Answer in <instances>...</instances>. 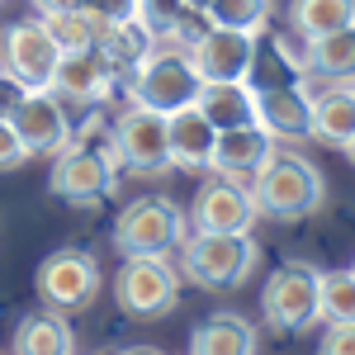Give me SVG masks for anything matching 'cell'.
<instances>
[{
    "label": "cell",
    "mask_w": 355,
    "mask_h": 355,
    "mask_svg": "<svg viewBox=\"0 0 355 355\" xmlns=\"http://www.w3.org/2000/svg\"><path fill=\"white\" fill-rule=\"evenodd\" d=\"M246 190H251V204H256L261 218L299 223V218H308V214L322 209L327 180H322V171L308 162V157H299V152H279V147H275L270 162L251 175Z\"/></svg>",
    "instance_id": "1"
},
{
    "label": "cell",
    "mask_w": 355,
    "mask_h": 355,
    "mask_svg": "<svg viewBox=\"0 0 355 355\" xmlns=\"http://www.w3.org/2000/svg\"><path fill=\"white\" fill-rule=\"evenodd\" d=\"M261 266V242L251 232H190L180 242V275L199 289H232Z\"/></svg>",
    "instance_id": "2"
},
{
    "label": "cell",
    "mask_w": 355,
    "mask_h": 355,
    "mask_svg": "<svg viewBox=\"0 0 355 355\" xmlns=\"http://www.w3.org/2000/svg\"><path fill=\"white\" fill-rule=\"evenodd\" d=\"M199 71L190 67V53L185 48H171V43H157L152 53L133 67V85H128V100L137 110H152V114H175V110H190L199 100Z\"/></svg>",
    "instance_id": "3"
},
{
    "label": "cell",
    "mask_w": 355,
    "mask_h": 355,
    "mask_svg": "<svg viewBox=\"0 0 355 355\" xmlns=\"http://www.w3.org/2000/svg\"><path fill=\"white\" fill-rule=\"evenodd\" d=\"M33 289H38V299L43 308H53V313H81L90 303L100 299V261L90 256V251H76V246H62L53 251L38 275H33Z\"/></svg>",
    "instance_id": "4"
},
{
    "label": "cell",
    "mask_w": 355,
    "mask_h": 355,
    "mask_svg": "<svg viewBox=\"0 0 355 355\" xmlns=\"http://www.w3.org/2000/svg\"><path fill=\"white\" fill-rule=\"evenodd\" d=\"M185 242V218L171 199H137L114 223V246L123 261L133 256H171Z\"/></svg>",
    "instance_id": "5"
},
{
    "label": "cell",
    "mask_w": 355,
    "mask_h": 355,
    "mask_svg": "<svg viewBox=\"0 0 355 355\" xmlns=\"http://www.w3.org/2000/svg\"><path fill=\"white\" fill-rule=\"evenodd\" d=\"M114 299L128 318H166L180 303V270L166 256H133L114 279Z\"/></svg>",
    "instance_id": "6"
},
{
    "label": "cell",
    "mask_w": 355,
    "mask_h": 355,
    "mask_svg": "<svg viewBox=\"0 0 355 355\" xmlns=\"http://www.w3.org/2000/svg\"><path fill=\"white\" fill-rule=\"evenodd\" d=\"M110 162H119L133 175H162L171 171V152H166V119L152 110H128L114 119L110 128Z\"/></svg>",
    "instance_id": "7"
},
{
    "label": "cell",
    "mask_w": 355,
    "mask_h": 355,
    "mask_svg": "<svg viewBox=\"0 0 355 355\" xmlns=\"http://www.w3.org/2000/svg\"><path fill=\"white\" fill-rule=\"evenodd\" d=\"M318 275L322 270H313L303 261H289L266 279L261 313H266V322L275 331H308L313 322H322L318 318Z\"/></svg>",
    "instance_id": "8"
},
{
    "label": "cell",
    "mask_w": 355,
    "mask_h": 355,
    "mask_svg": "<svg viewBox=\"0 0 355 355\" xmlns=\"http://www.w3.org/2000/svg\"><path fill=\"white\" fill-rule=\"evenodd\" d=\"M57 62H62V53L48 38L43 19H19L0 33V71L15 76L24 90H48Z\"/></svg>",
    "instance_id": "9"
},
{
    "label": "cell",
    "mask_w": 355,
    "mask_h": 355,
    "mask_svg": "<svg viewBox=\"0 0 355 355\" xmlns=\"http://www.w3.org/2000/svg\"><path fill=\"white\" fill-rule=\"evenodd\" d=\"M190 67L199 71V81H251L256 76V33H232V28H199L190 43Z\"/></svg>",
    "instance_id": "10"
},
{
    "label": "cell",
    "mask_w": 355,
    "mask_h": 355,
    "mask_svg": "<svg viewBox=\"0 0 355 355\" xmlns=\"http://www.w3.org/2000/svg\"><path fill=\"white\" fill-rule=\"evenodd\" d=\"M256 204H251V190L242 180H227V175H214L199 185L194 194V209H190V223L194 232H251L256 227Z\"/></svg>",
    "instance_id": "11"
},
{
    "label": "cell",
    "mask_w": 355,
    "mask_h": 355,
    "mask_svg": "<svg viewBox=\"0 0 355 355\" xmlns=\"http://www.w3.org/2000/svg\"><path fill=\"white\" fill-rule=\"evenodd\" d=\"M10 128L28 157H57L62 147H71V119L53 90H28L24 105L10 119Z\"/></svg>",
    "instance_id": "12"
},
{
    "label": "cell",
    "mask_w": 355,
    "mask_h": 355,
    "mask_svg": "<svg viewBox=\"0 0 355 355\" xmlns=\"http://www.w3.org/2000/svg\"><path fill=\"white\" fill-rule=\"evenodd\" d=\"M114 190V162L105 152L90 147H62L53 162V194L71 199V204H95Z\"/></svg>",
    "instance_id": "13"
},
{
    "label": "cell",
    "mask_w": 355,
    "mask_h": 355,
    "mask_svg": "<svg viewBox=\"0 0 355 355\" xmlns=\"http://www.w3.org/2000/svg\"><path fill=\"white\" fill-rule=\"evenodd\" d=\"M313 119V100L299 85H256V128L270 142H303Z\"/></svg>",
    "instance_id": "14"
},
{
    "label": "cell",
    "mask_w": 355,
    "mask_h": 355,
    "mask_svg": "<svg viewBox=\"0 0 355 355\" xmlns=\"http://www.w3.org/2000/svg\"><path fill=\"white\" fill-rule=\"evenodd\" d=\"M114 76H119V67H114L110 57L100 53H62L53 71V90L57 100H76V105H100V100H110L114 90Z\"/></svg>",
    "instance_id": "15"
},
{
    "label": "cell",
    "mask_w": 355,
    "mask_h": 355,
    "mask_svg": "<svg viewBox=\"0 0 355 355\" xmlns=\"http://www.w3.org/2000/svg\"><path fill=\"white\" fill-rule=\"evenodd\" d=\"M214 142H218V128L194 110V105L166 114V152H171V166H175V171L209 175V166H214Z\"/></svg>",
    "instance_id": "16"
},
{
    "label": "cell",
    "mask_w": 355,
    "mask_h": 355,
    "mask_svg": "<svg viewBox=\"0 0 355 355\" xmlns=\"http://www.w3.org/2000/svg\"><path fill=\"white\" fill-rule=\"evenodd\" d=\"M313 100L308 137H318L322 147H346L355 133V81H327Z\"/></svg>",
    "instance_id": "17"
},
{
    "label": "cell",
    "mask_w": 355,
    "mask_h": 355,
    "mask_svg": "<svg viewBox=\"0 0 355 355\" xmlns=\"http://www.w3.org/2000/svg\"><path fill=\"white\" fill-rule=\"evenodd\" d=\"M194 110L204 114L218 133H227V128H256V85H251V81H214V85H199Z\"/></svg>",
    "instance_id": "18"
},
{
    "label": "cell",
    "mask_w": 355,
    "mask_h": 355,
    "mask_svg": "<svg viewBox=\"0 0 355 355\" xmlns=\"http://www.w3.org/2000/svg\"><path fill=\"white\" fill-rule=\"evenodd\" d=\"M275 142L261 128H227V133H218V142H214V175H227V180H246V175H256L261 166L270 162Z\"/></svg>",
    "instance_id": "19"
},
{
    "label": "cell",
    "mask_w": 355,
    "mask_h": 355,
    "mask_svg": "<svg viewBox=\"0 0 355 355\" xmlns=\"http://www.w3.org/2000/svg\"><path fill=\"white\" fill-rule=\"evenodd\" d=\"M43 28H48V38L57 43V53H95V48L105 43L110 19H105L90 0H85V5H76V10L48 15V19H43Z\"/></svg>",
    "instance_id": "20"
},
{
    "label": "cell",
    "mask_w": 355,
    "mask_h": 355,
    "mask_svg": "<svg viewBox=\"0 0 355 355\" xmlns=\"http://www.w3.org/2000/svg\"><path fill=\"white\" fill-rule=\"evenodd\" d=\"M15 355H76V331L53 308L28 313L15 331Z\"/></svg>",
    "instance_id": "21"
},
{
    "label": "cell",
    "mask_w": 355,
    "mask_h": 355,
    "mask_svg": "<svg viewBox=\"0 0 355 355\" xmlns=\"http://www.w3.org/2000/svg\"><path fill=\"white\" fill-rule=\"evenodd\" d=\"M303 76L355 81V28H341V33H327V38H308L303 43Z\"/></svg>",
    "instance_id": "22"
},
{
    "label": "cell",
    "mask_w": 355,
    "mask_h": 355,
    "mask_svg": "<svg viewBox=\"0 0 355 355\" xmlns=\"http://www.w3.org/2000/svg\"><path fill=\"white\" fill-rule=\"evenodd\" d=\"M190 355H256V327L237 313H218L194 327Z\"/></svg>",
    "instance_id": "23"
},
{
    "label": "cell",
    "mask_w": 355,
    "mask_h": 355,
    "mask_svg": "<svg viewBox=\"0 0 355 355\" xmlns=\"http://www.w3.org/2000/svg\"><path fill=\"white\" fill-rule=\"evenodd\" d=\"M289 24L308 38H327L341 28H355V0H294L289 5Z\"/></svg>",
    "instance_id": "24"
},
{
    "label": "cell",
    "mask_w": 355,
    "mask_h": 355,
    "mask_svg": "<svg viewBox=\"0 0 355 355\" xmlns=\"http://www.w3.org/2000/svg\"><path fill=\"white\" fill-rule=\"evenodd\" d=\"M162 38L152 33V28L142 24L137 15H128V19H110V28H105V43H100V53L110 57L114 67H137L142 57L152 53Z\"/></svg>",
    "instance_id": "25"
},
{
    "label": "cell",
    "mask_w": 355,
    "mask_h": 355,
    "mask_svg": "<svg viewBox=\"0 0 355 355\" xmlns=\"http://www.w3.org/2000/svg\"><path fill=\"white\" fill-rule=\"evenodd\" d=\"M270 0H209L204 24L209 28H232V33H261L270 24Z\"/></svg>",
    "instance_id": "26"
},
{
    "label": "cell",
    "mask_w": 355,
    "mask_h": 355,
    "mask_svg": "<svg viewBox=\"0 0 355 355\" xmlns=\"http://www.w3.org/2000/svg\"><path fill=\"white\" fill-rule=\"evenodd\" d=\"M318 318L322 322H355V275L351 270L318 275Z\"/></svg>",
    "instance_id": "27"
},
{
    "label": "cell",
    "mask_w": 355,
    "mask_h": 355,
    "mask_svg": "<svg viewBox=\"0 0 355 355\" xmlns=\"http://www.w3.org/2000/svg\"><path fill=\"white\" fill-rule=\"evenodd\" d=\"M137 5V19L152 28L157 38H171L175 28H180V19H185V10H180V0H133Z\"/></svg>",
    "instance_id": "28"
},
{
    "label": "cell",
    "mask_w": 355,
    "mask_h": 355,
    "mask_svg": "<svg viewBox=\"0 0 355 355\" xmlns=\"http://www.w3.org/2000/svg\"><path fill=\"white\" fill-rule=\"evenodd\" d=\"M318 355H355V322H327Z\"/></svg>",
    "instance_id": "29"
},
{
    "label": "cell",
    "mask_w": 355,
    "mask_h": 355,
    "mask_svg": "<svg viewBox=\"0 0 355 355\" xmlns=\"http://www.w3.org/2000/svg\"><path fill=\"white\" fill-rule=\"evenodd\" d=\"M24 85L15 81V76H5V71H0V123H10V119H15V110H19V105H24Z\"/></svg>",
    "instance_id": "30"
},
{
    "label": "cell",
    "mask_w": 355,
    "mask_h": 355,
    "mask_svg": "<svg viewBox=\"0 0 355 355\" xmlns=\"http://www.w3.org/2000/svg\"><path fill=\"white\" fill-rule=\"evenodd\" d=\"M28 152L19 147V137H15V128L10 123H0V171H15V166H24Z\"/></svg>",
    "instance_id": "31"
},
{
    "label": "cell",
    "mask_w": 355,
    "mask_h": 355,
    "mask_svg": "<svg viewBox=\"0 0 355 355\" xmlns=\"http://www.w3.org/2000/svg\"><path fill=\"white\" fill-rule=\"evenodd\" d=\"M76 5H85V0H33V10L48 19V15H62V10H76Z\"/></svg>",
    "instance_id": "32"
},
{
    "label": "cell",
    "mask_w": 355,
    "mask_h": 355,
    "mask_svg": "<svg viewBox=\"0 0 355 355\" xmlns=\"http://www.w3.org/2000/svg\"><path fill=\"white\" fill-rule=\"evenodd\" d=\"M180 10H185V15H204V10H209V0H180Z\"/></svg>",
    "instance_id": "33"
},
{
    "label": "cell",
    "mask_w": 355,
    "mask_h": 355,
    "mask_svg": "<svg viewBox=\"0 0 355 355\" xmlns=\"http://www.w3.org/2000/svg\"><path fill=\"white\" fill-rule=\"evenodd\" d=\"M123 355H166V351H157V346H128Z\"/></svg>",
    "instance_id": "34"
},
{
    "label": "cell",
    "mask_w": 355,
    "mask_h": 355,
    "mask_svg": "<svg viewBox=\"0 0 355 355\" xmlns=\"http://www.w3.org/2000/svg\"><path fill=\"white\" fill-rule=\"evenodd\" d=\"M341 152H346V157H351V162H355V133H351V142H346V147H341Z\"/></svg>",
    "instance_id": "35"
},
{
    "label": "cell",
    "mask_w": 355,
    "mask_h": 355,
    "mask_svg": "<svg viewBox=\"0 0 355 355\" xmlns=\"http://www.w3.org/2000/svg\"><path fill=\"white\" fill-rule=\"evenodd\" d=\"M351 275H355V266H351Z\"/></svg>",
    "instance_id": "36"
}]
</instances>
